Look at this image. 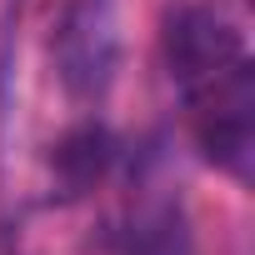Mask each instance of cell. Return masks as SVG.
<instances>
[{
    "instance_id": "cell-1",
    "label": "cell",
    "mask_w": 255,
    "mask_h": 255,
    "mask_svg": "<svg viewBox=\"0 0 255 255\" xmlns=\"http://www.w3.org/2000/svg\"><path fill=\"white\" fill-rule=\"evenodd\" d=\"M165 70L185 100L220 90L240 75H255L245 35L210 5H180L165 20Z\"/></svg>"
},
{
    "instance_id": "cell-2",
    "label": "cell",
    "mask_w": 255,
    "mask_h": 255,
    "mask_svg": "<svg viewBox=\"0 0 255 255\" xmlns=\"http://www.w3.org/2000/svg\"><path fill=\"white\" fill-rule=\"evenodd\" d=\"M50 55L60 70V85L75 100L105 95L115 60H120V30H115V5L110 0H60Z\"/></svg>"
},
{
    "instance_id": "cell-3",
    "label": "cell",
    "mask_w": 255,
    "mask_h": 255,
    "mask_svg": "<svg viewBox=\"0 0 255 255\" xmlns=\"http://www.w3.org/2000/svg\"><path fill=\"white\" fill-rule=\"evenodd\" d=\"M115 165V140L105 125H75V130L50 150V175L60 185V195H90Z\"/></svg>"
},
{
    "instance_id": "cell-4",
    "label": "cell",
    "mask_w": 255,
    "mask_h": 255,
    "mask_svg": "<svg viewBox=\"0 0 255 255\" xmlns=\"http://www.w3.org/2000/svg\"><path fill=\"white\" fill-rule=\"evenodd\" d=\"M125 255H185V225L170 205H150L130 215Z\"/></svg>"
}]
</instances>
